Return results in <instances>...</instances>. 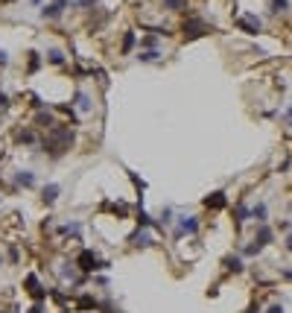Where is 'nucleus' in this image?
<instances>
[{
    "mask_svg": "<svg viewBox=\"0 0 292 313\" xmlns=\"http://www.w3.org/2000/svg\"><path fill=\"white\" fill-rule=\"evenodd\" d=\"M181 32H184V41H193V38H202L205 32H211V26L202 18H187L181 23Z\"/></svg>",
    "mask_w": 292,
    "mask_h": 313,
    "instance_id": "obj_2",
    "label": "nucleus"
},
{
    "mask_svg": "<svg viewBox=\"0 0 292 313\" xmlns=\"http://www.w3.org/2000/svg\"><path fill=\"white\" fill-rule=\"evenodd\" d=\"M0 64H3V67H6V64H9V56H6V53H3V50H0Z\"/></svg>",
    "mask_w": 292,
    "mask_h": 313,
    "instance_id": "obj_26",
    "label": "nucleus"
},
{
    "mask_svg": "<svg viewBox=\"0 0 292 313\" xmlns=\"http://www.w3.org/2000/svg\"><path fill=\"white\" fill-rule=\"evenodd\" d=\"M287 123L292 126V105H290V111H287Z\"/></svg>",
    "mask_w": 292,
    "mask_h": 313,
    "instance_id": "obj_29",
    "label": "nucleus"
},
{
    "mask_svg": "<svg viewBox=\"0 0 292 313\" xmlns=\"http://www.w3.org/2000/svg\"><path fill=\"white\" fill-rule=\"evenodd\" d=\"M3 3H15V0H3Z\"/></svg>",
    "mask_w": 292,
    "mask_h": 313,
    "instance_id": "obj_31",
    "label": "nucleus"
},
{
    "mask_svg": "<svg viewBox=\"0 0 292 313\" xmlns=\"http://www.w3.org/2000/svg\"><path fill=\"white\" fill-rule=\"evenodd\" d=\"M266 313H284V308H281V305H272V308H269Z\"/></svg>",
    "mask_w": 292,
    "mask_h": 313,
    "instance_id": "obj_27",
    "label": "nucleus"
},
{
    "mask_svg": "<svg viewBox=\"0 0 292 313\" xmlns=\"http://www.w3.org/2000/svg\"><path fill=\"white\" fill-rule=\"evenodd\" d=\"M73 100H76V108H79V111H91V105H94V103H91V97H88L85 91H76V97H73Z\"/></svg>",
    "mask_w": 292,
    "mask_h": 313,
    "instance_id": "obj_12",
    "label": "nucleus"
},
{
    "mask_svg": "<svg viewBox=\"0 0 292 313\" xmlns=\"http://www.w3.org/2000/svg\"><path fill=\"white\" fill-rule=\"evenodd\" d=\"M272 237H275V234H272V229H269V226H260V229H257V237H254V243L263 249V246H269V243H272Z\"/></svg>",
    "mask_w": 292,
    "mask_h": 313,
    "instance_id": "obj_11",
    "label": "nucleus"
},
{
    "mask_svg": "<svg viewBox=\"0 0 292 313\" xmlns=\"http://www.w3.org/2000/svg\"><path fill=\"white\" fill-rule=\"evenodd\" d=\"M15 182H18V185H23V188H32V185H35V176H32L29 170H23V173H18V176H15Z\"/></svg>",
    "mask_w": 292,
    "mask_h": 313,
    "instance_id": "obj_13",
    "label": "nucleus"
},
{
    "mask_svg": "<svg viewBox=\"0 0 292 313\" xmlns=\"http://www.w3.org/2000/svg\"><path fill=\"white\" fill-rule=\"evenodd\" d=\"M266 217H269L266 202H257V205L252 208V220H257V226H266Z\"/></svg>",
    "mask_w": 292,
    "mask_h": 313,
    "instance_id": "obj_10",
    "label": "nucleus"
},
{
    "mask_svg": "<svg viewBox=\"0 0 292 313\" xmlns=\"http://www.w3.org/2000/svg\"><path fill=\"white\" fill-rule=\"evenodd\" d=\"M0 108H9V97H6L3 91H0Z\"/></svg>",
    "mask_w": 292,
    "mask_h": 313,
    "instance_id": "obj_25",
    "label": "nucleus"
},
{
    "mask_svg": "<svg viewBox=\"0 0 292 313\" xmlns=\"http://www.w3.org/2000/svg\"><path fill=\"white\" fill-rule=\"evenodd\" d=\"M164 6H167L170 12H184L187 3H184V0H164Z\"/></svg>",
    "mask_w": 292,
    "mask_h": 313,
    "instance_id": "obj_22",
    "label": "nucleus"
},
{
    "mask_svg": "<svg viewBox=\"0 0 292 313\" xmlns=\"http://www.w3.org/2000/svg\"><path fill=\"white\" fill-rule=\"evenodd\" d=\"M0 264H3V255H0Z\"/></svg>",
    "mask_w": 292,
    "mask_h": 313,
    "instance_id": "obj_33",
    "label": "nucleus"
},
{
    "mask_svg": "<svg viewBox=\"0 0 292 313\" xmlns=\"http://www.w3.org/2000/svg\"><path fill=\"white\" fill-rule=\"evenodd\" d=\"M237 26L254 35V32H260V26H263V23H260V18H257V15H243V18H237Z\"/></svg>",
    "mask_w": 292,
    "mask_h": 313,
    "instance_id": "obj_6",
    "label": "nucleus"
},
{
    "mask_svg": "<svg viewBox=\"0 0 292 313\" xmlns=\"http://www.w3.org/2000/svg\"><path fill=\"white\" fill-rule=\"evenodd\" d=\"M234 217H237V226H243L249 217H252V208H246V205H237V211H234Z\"/></svg>",
    "mask_w": 292,
    "mask_h": 313,
    "instance_id": "obj_15",
    "label": "nucleus"
},
{
    "mask_svg": "<svg viewBox=\"0 0 292 313\" xmlns=\"http://www.w3.org/2000/svg\"><path fill=\"white\" fill-rule=\"evenodd\" d=\"M132 240H135V246H152V234H149L146 229H143V231H137Z\"/></svg>",
    "mask_w": 292,
    "mask_h": 313,
    "instance_id": "obj_14",
    "label": "nucleus"
},
{
    "mask_svg": "<svg viewBox=\"0 0 292 313\" xmlns=\"http://www.w3.org/2000/svg\"><path fill=\"white\" fill-rule=\"evenodd\" d=\"M225 267H228L231 272H243V261H240V258H225Z\"/></svg>",
    "mask_w": 292,
    "mask_h": 313,
    "instance_id": "obj_21",
    "label": "nucleus"
},
{
    "mask_svg": "<svg viewBox=\"0 0 292 313\" xmlns=\"http://www.w3.org/2000/svg\"><path fill=\"white\" fill-rule=\"evenodd\" d=\"M76 267L82 270V272H94V270H105V264L91 252V249H85V252H79V258H76Z\"/></svg>",
    "mask_w": 292,
    "mask_h": 313,
    "instance_id": "obj_3",
    "label": "nucleus"
},
{
    "mask_svg": "<svg viewBox=\"0 0 292 313\" xmlns=\"http://www.w3.org/2000/svg\"><path fill=\"white\" fill-rule=\"evenodd\" d=\"M199 231V220L196 217H178V229H175V237H184V234H196Z\"/></svg>",
    "mask_w": 292,
    "mask_h": 313,
    "instance_id": "obj_5",
    "label": "nucleus"
},
{
    "mask_svg": "<svg viewBox=\"0 0 292 313\" xmlns=\"http://www.w3.org/2000/svg\"><path fill=\"white\" fill-rule=\"evenodd\" d=\"M18 144H35L32 129H20V132H18Z\"/></svg>",
    "mask_w": 292,
    "mask_h": 313,
    "instance_id": "obj_18",
    "label": "nucleus"
},
{
    "mask_svg": "<svg viewBox=\"0 0 292 313\" xmlns=\"http://www.w3.org/2000/svg\"><path fill=\"white\" fill-rule=\"evenodd\" d=\"M58 190H61L58 185H44V188H41V199H44V205H53V202L58 199Z\"/></svg>",
    "mask_w": 292,
    "mask_h": 313,
    "instance_id": "obj_7",
    "label": "nucleus"
},
{
    "mask_svg": "<svg viewBox=\"0 0 292 313\" xmlns=\"http://www.w3.org/2000/svg\"><path fill=\"white\" fill-rule=\"evenodd\" d=\"M140 47H146V50H158V35H143V38H140Z\"/></svg>",
    "mask_w": 292,
    "mask_h": 313,
    "instance_id": "obj_16",
    "label": "nucleus"
},
{
    "mask_svg": "<svg viewBox=\"0 0 292 313\" xmlns=\"http://www.w3.org/2000/svg\"><path fill=\"white\" fill-rule=\"evenodd\" d=\"M61 12H64V6H58V3H47V6L41 9V18L56 21V18H61Z\"/></svg>",
    "mask_w": 292,
    "mask_h": 313,
    "instance_id": "obj_9",
    "label": "nucleus"
},
{
    "mask_svg": "<svg viewBox=\"0 0 292 313\" xmlns=\"http://www.w3.org/2000/svg\"><path fill=\"white\" fill-rule=\"evenodd\" d=\"M94 3H97V0H79V6H82V9H85V6H94Z\"/></svg>",
    "mask_w": 292,
    "mask_h": 313,
    "instance_id": "obj_28",
    "label": "nucleus"
},
{
    "mask_svg": "<svg viewBox=\"0 0 292 313\" xmlns=\"http://www.w3.org/2000/svg\"><path fill=\"white\" fill-rule=\"evenodd\" d=\"M132 47H135V32H126L123 35V53H132Z\"/></svg>",
    "mask_w": 292,
    "mask_h": 313,
    "instance_id": "obj_23",
    "label": "nucleus"
},
{
    "mask_svg": "<svg viewBox=\"0 0 292 313\" xmlns=\"http://www.w3.org/2000/svg\"><path fill=\"white\" fill-rule=\"evenodd\" d=\"M73 146V129L70 126H61L56 123L53 129H47V138H44V152L50 158H61L67 149Z\"/></svg>",
    "mask_w": 292,
    "mask_h": 313,
    "instance_id": "obj_1",
    "label": "nucleus"
},
{
    "mask_svg": "<svg viewBox=\"0 0 292 313\" xmlns=\"http://www.w3.org/2000/svg\"><path fill=\"white\" fill-rule=\"evenodd\" d=\"M26 293H29L32 299H38V302L44 299V290H41V284H38L35 275H26Z\"/></svg>",
    "mask_w": 292,
    "mask_h": 313,
    "instance_id": "obj_8",
    "label": "nucleus"
},
{
    "mask_svg": "<svg viewBox=\"0 0 292 313\" xmlns=\"http://www.w3.org/2000/svg\"><path fill=\"white\" fill-rule=\"evenodd\" d=\"M287 249H290V252H292V234H290V237H287Z\"/></svg>",
    "mask_w": 292,
    "mask_h": 313,
    "instance_id": "obj_30",
    "label": "nucleus"
},
{
    "mask_svg": "<svg viewBox=\"0 0 292 313\" xmlns=\"http://www.w3.org/2000/svg\"><path fill=\"white\" fill-rule=\"evenodd\" d=\"M137 59H140V62H158V59H161V53H158V50H143Z\"/></svg>",
    "mask_w": 292,
    "mask_h": 313,
    "instance_id": "obj_19",
    "label": "nucleus"
},
{
    "mask_svg": "<svg viewBox=\"0 0 292 313\" xmlns=\"http://www.w3.org/2000/svg\"><path fill=\"white\" fill-rule=\"evenodd\" d=\"M269 6H272V12H287L290 0H269Z\"/></svg>",
    "mask_w": 292,
    "mask_h": 313,
    "instance_id": "obj_24",
    "label": "nucleus"
},
{
    "mask_svg": "<svg viewBox=\"0 0 292 313\" xmlns=\"http://www.w3.org/2000/svg\"><path fill=\"white\" fill-rule=\"evenodd\" d=\"M32 3H41V0H32Z\"/></svg>",
    "mask_w": 292,
    "mask_h": 313,
    "instance_id": "obj_32",
    "label": "nucleus"
},
{
    "mask_svg": "<svg viewBox=\"0 0 292 313\" xmlns=\"http://www.w3.org/2000/svg\"><path fill=\"white\" fill-rule=\"evenodd\" d=\"M26 56H29V64H26V67H29V73H32V70H38V64H41V56H38L35 50H29Z\"/></svg>",
    "mask_w": 292,
    "mask_h": 313,
    "instance_id": "obj_20",
    "label": "nucleus"
},
{
    "mask_svg": "<svg viewBox=\"0 0 292 313\" xmlns=\"http://www.w3.org/2000/svg\"><path fill=\"white\" fill-rule=\"evenodd\" d=\"M202 205H205V208H211V211H222V208L228 205V196H225L222 190H214L211 196H205V199H202Z\"/></svg>",
    "mask_w": 292,
    "mask_h": 313,
    "instance_id": "obj_4",
    "label": "nucleus"
},
{
    "mask_svg": "<svg viewBox=\"0 0 292 313\" xmlns=\"http://www.w3.org/2000/svg\"><path fill=\"white\" fill-rule=\"evenodd\" d=\"M47 62H50V64H64V53H61V50H50V53H47Z\"/></svg>",
    "mask_w": 292,
    "mask_h": 313,
    "instance_id": "obj_17",
    "label": "nucleus"
}]
</instances>
